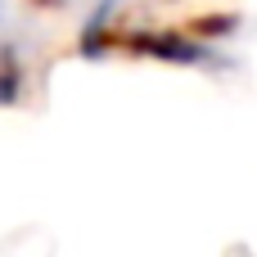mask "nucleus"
<instances>
[{
	"mask_svg": "<svg viewBox=\"0 0 257 257\" xmlns=\"http://www.w3.org/2000/svg\"><path fill=\"white\" fill-rule=\"evenodd\" d=\"M131 50L158 63H176V68H203L217 59L203 36H185V32H140L131 36Z\"/></svg>",
	"mask_w": 257,
	"mask_h": 257,
	"instance_id": "nucleus-1",
	"label": "nucleus"
},
{
	"mask_svg": "<svg viewBox=\"0 0 257 257\" xmlns=\"http://www.w3.org/2000/svg\"><path fill=\"white\" fill-rule=\"evenodd\" d=\"M45 5H54V0H45Z\"/></svg>",
	"mask_w": 257,
	"mask_h": 257,
	"instance_id": "nucleus-2",
	"label": "nucleus"
}]
</instances>
